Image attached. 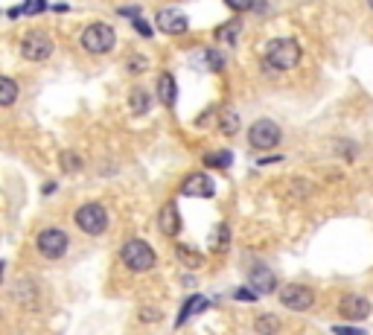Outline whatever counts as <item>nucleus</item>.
<instances>
[{"label": "nucleus", "mask_w": 373, "mask_h": 335, "mask_svg": "<svg viewBox=\"0 0 373 335\" xmlns=\"http://www.w3.org/2000/svg\"><path fill=\"white\" fill-rule=\"evenodd\" d=\"M158 100L163 102V105H176V100H178V85H176V76L172 74H161L158 76Z\"/></svg>", "instance_id": "4468645a"}, {"label": "nucleus", "mask_w": 373, "mask_h": 335, "mask_svg": "<svg viewBox=\"0 0 373 335\" xmlns=\"http://www.w3.org/2000/svg\"><path fill=\"white\" fill-rule=\"evenodd\" d=\"M140 321H146V324H155V321H161V309H155V306H146V309H140Z\"/></svg>", "instance_id": "bb28decb"}, {"label": "nucleus", "mask_w": 373, "mask_h": 335, "mask_svg": "<svg viewBox=\"0 0 373 335\" xmlns=\"http://www.w3.org/2000/svg\"><path fill=\"white\" fill-rule=\"evenodd\" d=\"M41 9H47L44 0H27V4H23V12H27V15H35V12H41Z\"/></svg>", "instance_id": "c85d7f7f"}, {"label": "nucleus", "mask_w": 373, "mask_h": 335, "mask_svg": "<svg viewBox=\"0 0 373 335\" xmlns=\"http://www.w3.org/2000/svg\"><path fill=\"white\" fill-rule=\"evenodd\" d=\"M234 155L231 152H216V155H205V163L207 166H219V170H225V166H231Z\"/></svg>", "instance_id": "b1692460"}, {"label": "nucleus", "mask_w": 373, "mask_h": 335, "mask_svg": "<svg viewBox=\"0 0 373 335\" xmlns=\"http://www.w3.org/2000/svg\"><path fill=\"white\" fill-rule=\"evenodd\" d=\"M225 4L236 12H248V9H254V0H225Z\"/></svg>", "instance_id": "cd10ccee"}, {"label": "nucleus", "mask_w": 373, "mask_h": 335, "mask_svg": "<svg viewBox=\"0 0 373 335\" xmlns=\"http://www.w3.org/2000/svg\"><path fill=\"white\" fill-rule=\"evenodd\" d=\"M248 286L257 289L260 295H271V292L277 289V277H275V271H271V269L257 266V269H251V274H248Z\"/></svg>", "instance_id": "f8f14e48"}, {"label": "nucleus", "mask_w": 373, "mask_h": 335, "mask_svg": "<svg viewBox=\"0 0 373 335\" xmlns=\"http://www.w3.org/2000/svg\"><path fill=\"white\" fill-rule=\"evenodd\" d=\"M15 100H18V85H15V79L12 76H0V102L9 108V105H15Z\"/></svg>", "instance_id": "f3484780"}, {"label": "nucleus", "mask_w": 373, "mask_h": 335, "mask_svg": "<svg viewBox=\"0 0 373 335\" xmlns=\"http://www.w3.org/2000/svg\"><path fill=\"white\" fill-rule=\"evenodd\" d=\"M181 193H184V196H193V199H210V196L216 193V184L210 181V175L195 172V175H190V178L184 181Z\"/></svg>", "instance_id": "9b49d317"}, {"label": "nucleus", "mask_w": 373, "mask_h": 335, "mask_svg": "<svg viewBox=\"0 0 373 335\" xmlns=\"http://www.w3.org/2000/svg\"><path fill=\"white\" fill-rule=\"evenodd\" d=\"M280 303L286 309H294V312H306V309L315 303V292L309 286H301V283H289L280 289Z\"/></svg>", "instance_id": "6e6552de"}, {"label": "nucleus", "mask_w": 373, "mask_h": 335, "mask_svg": "<svg viewBox=\"0 0 373 335\" xmlns=\"http://www.w3.org/2000/svg\"><path fill=\"white\" fill-rule=\"evenodd\" d=\"M73 219H76V228L82 233L99 236V233H105V228H108V210L103 204H96V201H88V204H82L76 210V216H73Z\"/></svg>", "instance_id": "7ed1b4c3"}, {"label": "nucleus", "mask_w": 373, "mask_h": 335, "mask_svg": "<svg viewBox=\"0 0 373 335\" xmlns=\"http://www.w3.org/2000/svg\"><path fill=\"white\" fill-rule=\"evenodd\" d=\"M202 309H207V298H202V295H193L184 306H181V315H178V327L187 321V318H193V315H198Z\"/></svg>", "instance_id": "dca6fc26"}, {"label": "nucleus", "mask_w": 373, "mask_h": 335, "mask_svg": "<svg viewBox=\"0 0 373 335\" xmlns=\"http://www.w3.org/2000/svg\"><path fill=\"white\" fill-rule=\"evenodd\" d=\"M21 56L27 61H47L50 56H53V38H50L47 33H41V30L27 33L21 41Z\"/></svg>", "instance_id": "39448f33"}, {"label": "nucleus", "mask_w": 373, "mask_h": 335, "mask_svg": "<svg viewBox=\"0 0 373 335\" xmlns=\"http://www.w3.org/2000/svg\"><path fill=\"white\" fill-rule=\"evenodd\" d=\"M280 126L275 123V119H257V123L251 126V131H248V143H251L254 149H275L280 143Z\"/></svg>", "instance_id": "0eeeda50"}, {"label": "nucleus", "mask_w": 373, "mask_h": 335, "mask_svg": "<svg viewBox=\"0 0 373 335\" xmlns=\"http://www.w3.org/2000/svg\"><path fill=\"white\" fill-rule=\"evenodd\" d=\"M114 41H117V33H114V27H108V23H91V27L82 33V47L88 53H93V56H103V53H108L111 47H114Z\"/></svg>", "instance_id": "20e7f679"}, {"label": "nucleus", "mask_w": 373, "mask_h": 335, "mask_svg": "<svg viewBox=\"0 0 373 335\" xmlns=\"http://www.w3.org/2000/svg\"><path fill=\"white\" fill-rule=\"evenodd\" d=\"M67 245H70V239H67V233L59 230V228H47V230H41V233L35 236V248H38V254L47 257V259L64 257V254H67Z\"/></svg>", "instance_id": "423d86ee"}, {"label": "nucleus", "mask_w": 373, "mask_h": 335, "mask_svg": "<svg viewBox=\"0 0 373 335\" xmlns=\"http://www.w3.org/2000/svg\"><path fill=\"white\" fill-rule=\"evenodd\" d=\"M30 298H35V283H30V280L23 283V280H21V283L15 286V300L23 303V306H33L35 300H30Z\"/></svg>", "instance_id": "aec40b11"}, {"label": "nucleus", "mask_w": 373, "mask_h": 335, "mask_svg": "<svg viewBox=\"0 0 373 335\" xmlns=\"http://www.w3.org/2000/svg\"><path fill=\"white\" fill-rule=\"evenodd\" d=\"M301 56H304L301 44H297L294 38H275L265 47V64L271 70H292V67H297Z\"/></svg>", "instance_id": "f03ea898"}, {"label": "nucleus", "mask_w": 373, "mask_h": 335, "mask_svg": "<svg viewBox=\"0 0 373 335\" xmlns=\"http://www.w3.org/2000/svg\"><path fill=\"white\" fill-rule=\"evenodd\" d=\"M219 129H222V134H228V137L236 134L239 131V117L225 108V111H222V117H219Z\"/></svg>", "instance_id": "6ab92c4d"}, {"label": "nucleus", "mask_w": 373, "mask_h": 335, "mask_svg": "<svg viewBox=\"0 0 373 335\" xmlns=\"http://www.w3.org/2000/svg\"><path fill=\"white\" fill-rule=\"evenodd\" d=\"M134 30L143 35V38H152V30H149V23L143 18H134Z\"/></svg>", "instance_id": "c756f323"}, {"label": "nucleus", "mask_w": 373, "mask_h": 335, "mask_svg": "<svg viewBox=\"0 0 373 335\" xmlns=\"http://www.w3.org/2000/svg\"><path fill=\"white\" fill-rule=\"evenodd\" d=\"M178 259H181V262H190V269H198V266H202V257H198L193 248H187V245H178Z\"/></svg>", "instance_id": "393cba45"}, {"label": "nucleus", "mask_w": 373, "mask_h": 335, "mask_svg": "<svg viewBox=\"0 0 373 335\" xmlns=\"http://www.w3.org/2000/svg\"><path fill=\"white\" fill-rule=\"evenodd\" d=\"M254 329H257V332H277V329H280V318H275V315H263V318L254 321Z\"/></svg>", "instance_id": "5701e85b"}, {"label": "nucleus", "mask_w": 373, "mask_h": 335, "mask_svg": "<svg viewBox=\"0 0 373 335\" xmlns=\"http://www.w3.org/2000/svg\"><path fill=\"white\" fill-rule=\"evenodd\" d=\"M205 64H207L210 70H222V67H225V56L216 53V50H207V53H205Z\"/></svg>", "instance_id": "a878e982"}, {"label": "nucleus", "mask_w": 373, "mask_h": 335, "mask_svg": "<svg viewBox=\"0 0 373 335\" xmlns=\"http://www.w3.org/2000/svg\"><path fill=\"white\" fill-rule=\"evenodd\" d=\"M59 160H62V170H64V172H79V170H82V158H79L76 152H70V149L62 152Z\"/></svg>", "instance_id": "4be33fe9"}, {"label": "nucleus", "mask_w": 373, "mask_h": 335, "mask_svg": "<svg viewBox=\"0 0 373 335\" xmlns=\"http://www.w3.org/2000/svg\"><path fill=\"white\" fill-rule=\"evenodd\" d=\"M158 228H161L163 236H178V230H181V216H178L176 201H166V204L161 207V213H158Z\"/></svg>", "instance_id": "ddd939ff"}, {"label": "nucleus", "mask_w": 373, "mask_h": 335, "mask_svg": "<svg viewBox=\"0 0 373 335\" xmlns=\"http://www.w3.org/2000/svg\"><path fill=\"white\" fill-rule=\"evenodd\" d=\"M239 30H242V23H239V20H231V23H225V27H219L216 38H219V41H225V44H236Z\"/></svg>", "instance_id": "412c9836"}, {"label": "nucleus", "mask_w": 373, "mask_h": 335, "mask_svg": "<svg viewBox=\"0 0 373 335\" xmlns=\"http://www.w3.org/2000/svg\"><path fill=\"white\" fill-rule=\"evenodd\" d=\"M338 312H341L344 318H350V321H365V318L373 312V306H370L367 298L347 295V298H341V303H338Z\"/></svg>", "instance_id": "1a4fd4ad"}, {"label": "nucleus", "mask_w": 373, "mask_h": 335, "mask_svg": "<svg viewBox=\"0 0 373 335\" xmlns=\"http://www.w3.org/2000/svg\"><path fill=\"white\" fill-rule=\"evenodd\" d=\"M149 90H143V88H134L132 93H129V105H132V114H146L149 111Z\"/></svg>", "instance_id": "a211bd4d"}, {"label": "nucleus", "mask_w": 373, "mask_h": 335, "mask_svg": "<svg viewBox=\"0 0 373 335\" xmlns=\"http://www.w3.org/2000/svg\"><path fill=\"white\" fill-rule=\"evenodd\" d=\"M335 332H350V335H362V329H356V327H333Z\"/></svg>", "instance_id": "2f4dec72"}, {"label": "nucleus", "mask_w": 373, "mask_h": 335, "mask_svg": "<svg viewBox=\"0 0 373 335\" xmlns=\"http://www.w3.org/2000/svg\"><path fill=\"white\" fill-rule=\"evenodd\" d=\"M367 6H370V9H373V0H367Z\"/></svg>", "instance_id": "473e14b6"}, {"label": "nucleus", "mask_w": 373, "mask_h": 335, "mask_svg": "<svg viewBox=\"0 0 373 335\" xmlns=\"http://www.w3.org/2000/svg\"><path fill=\"white\" fill-rule=\"evenodd\" d=\"M120 259H122V266H126L129 271H134V274L152 271L155 262H158L152 245H149L146 239H129V242L122 245V251H120Z\"/></svg>", "instance_id": "f257e3e1"}, {"label": "nucleus", "mask_w": 373, "mask_h": 335, "mask_svg": "<svg viewBox=\"0 0 373 335\" xmlns=\"http://www.w3.org/2000/svg\"><path fill=\"white\" fill-rule=\"evenodd\" d=\"M155 20H158V27H161L166 35H184L187 27H190V23H187V15L178 12V9H161Z\"/></svg>", "instance_id": "9d476101"}, {"label": "nucleus", "mask_w": 373, "mask_h": 335, "mask_svg": "<svg viewBox=\"0 0 373 335\" xmlns=\"http://www.w3.org/2000/svg\"><path fill=\"white\" fill-rule=\"evenodd\" d=\"M228 242H231V230H228V225H216L213 233H210V251L225 254V251H228Z\"/></svg>", "instance_id": "2eb2a0df"}, {"label": "nucleus", "mask_w": 373, "mask_h": 335, "mask_svg": "<svg viewBox=\"0 0 373 335\" xmlns=\"http://www.w3.org/2000/svg\"><path fill=\"white\" fill-rule=\"evenodd\" d=\"M129 67L134 70V74H137V70H146V59H132V61H129Z\"/></svg>", "instance_id": "7c9ffc66"}]
</instances>
